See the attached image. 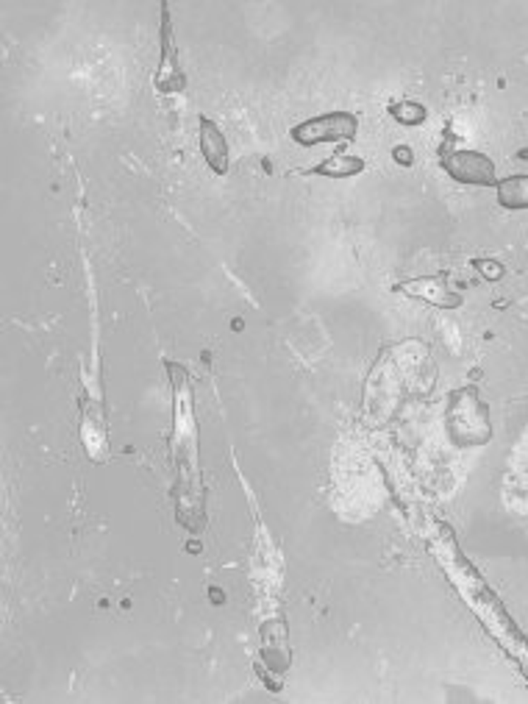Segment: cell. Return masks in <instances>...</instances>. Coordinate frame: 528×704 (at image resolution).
<instances>
[{
	"instance_id": "cell-1",
	"label": "cell",
	"mask_w": 528,
	"mask_h": 704,
	"mask_svg": "<svg viewBox=\"0 0 528 704\" xmlns=\"http://www.w3.org/2000/svg\"><path fill=\"white\" fill-rule=\"evenodd\" d=\"M359 120L351 112H328L320 117L303 120L292 128V139L303 148L320 145V142H339V139H353Z\"/></svg>"
},
{
	"instance_id": "cell-2",
	"label": "cell",
	"mask_w": 528,
	"mask_h": 704,
	"mask_svg": "<svg viewBox=\"0 0 528 704\" xmlns=\"http://www.w3.org/2000/svg\"><path fill=\"white\" fill-rule=\"evenodd\" d=\"M440 165L450 178L462 184H476V187H498L495 165L492 159L479 151H440Z\"/></svg>"
},
{
	"instance_id": "cell-3",
	"label": "cell",
	"mask_w": 528,
	"mask_h": 704,
	"mask_svg": "<svg viewBox=\"0 0 528 704\" xmlns=\"http://www.w3.org/2000/svg\"><path fill=\"white\" fill-rule=\"evenodd\" d=\"M398 292H406L411 298H423L431 306H442V309H456L462 306V295L447 290L445 276H431V279H414V282H404L395 287Z\"/></svg>"
},
{
	"instance_id": "cell-4",
	"label": "cell",
	"mask_w": 528,
	"mask_h": 704,
	"mask_svg": "<svg viewBox=\"0 0 528 704\" xmlns=\"http://www.w3.org/2000/svg\"><path fill=\"white\" fill-rule=\"evenodd\" d=\"M201 154H204L206 165L217 175L228 173V142L217 123H211L209 117H201Z\"/></svg>"
},
{
	"instance_id": "cell-5",
	"label": "cell",
	"mask_w": 528,
	"mask_h": 704,
	"mask_svg": "<svg viewBox=\"0 0 528 704\" xmlns=\"http://www.w3.org/2000/svg\"><path fill=\"white\" fill-rule=\"evenodd\" d=\"M365 170V159L362 156H351L336 151L334 156H328L320 165L309 167V175H325V178H348V175H359Z\"/></svg>"
},
{
	"instance_id": "cell-6",
	"label": "cell",
	"mask_w": 528,
	"mask_h": 704,
	"mask_svg": "<svg viewBox=\"0 0 528 704\" xmlns=\"http://www.w3.org/2000/svg\"><path fill=\"white\" fill-rule=\"evenodd\" d=\"M498 204L503 209H528V175L498 181Z\"/></svg>"
},
{
	"instance_id": "cell-7",
	"label": "cell",
	"mask_w": 528,
	"mask_h": 704,
	"mask_svg": "<svg viewBox=\"0 0 528 704\" xmlns=\"http://www.w3.org/2000/svg\"><path fill=\"white\" fill-rule=\"evenodd\" d=\"M389 112H392V117L398 120V123L404 125H417L426 120V109L420 106V103H414V100H401V103H392L389 106Z\"/></svg>"
},
{
	"instance_id": "cell-8",
	"label": "cell",
	"mask_w": 528,
	"mask_h": 704,
	"mask_svg": "<svg viewBox=\"0 0 528 704\" xmlns=\"http://www.w3.org/2000/svg\"><path fill=\"white\" fill-rule=\"evenodd\" d=\"M476 267H479L481 273H487L489 279H500V276H503V267H500L498 262H476Z\"/></svg>"
},
{
	"instance_id": "cell-9",
	"label": "cell",
	"mask_w": 528,
	"mask_h": 704,
	"mask_svg": "<svg viewBox=\"0 0 528 704\" xmlns=\"http://www.w3.org/2000/svg\"><path fill=\"white\" fill-rule=\"evenodd\" d=\"M395 156H398V162H404V165H409L411 162V154H409V148H395Z\"/></svg>"
}]
</instances>
